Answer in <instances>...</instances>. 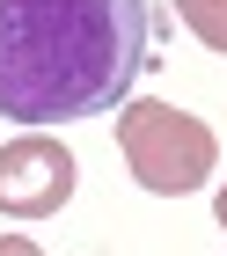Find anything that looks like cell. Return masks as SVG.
<instances>
[{"instance_id":"6","label":"cell","mask_w":227,"mask_h":256,"mask_svg":"<svg viewBox=\"0 0 227 256\" xmlns=\"http://www.w3.org/2000/svg\"><path fill=\"white\" fill-rule=\"evenodd\" d=\"M212 212H220V227H227V183H220V198H212Z\"/></svg>"},{"instance_id":"2","label":"cell","mask_w":227,"mask_h":256,"mask_svg":"<svg viewBox=\"0 0 227 256\" xmlns=\"http://www.w3.org/2000/svg\"><path fill=\"white\" fill-rule=\"evenodd\" d=\"M117 154L154 198H183L220 168V139L205 118H190L176 102H125L117 110Z\"/></svg>"},{"instance_id":"5","label":"cell","mask_w":227,"mask_h":256,"mask_svg":"<svg viewBox=\"0 0 227 256\" xmlns=\"http://www.w3.org/2000/svg\"><path fill=\"white\" fill-rule=\"evenodd\" d=\"M0 256H44V249H37L30 234H0Z\"/></svg>"},{"instance_id":"4","label":"cell","mask_w":227,"mask_h":256,"mask_svg":"<svg viewBox=\"0 0 227 256\" xmlns=\"http://www.w3.org/2000/svg\"><path fill=\"white\" fill-rule=\"evenodd\" d=\"M176 15L190 22V37L205 52H227V0H176Z\"/></svg>"},{"instance_id":"3","label":"cell","mask_w":227,"mask_h":256,"mask_svg":"<svg viewBox=\"0 0 227 256\" xmlns=\"http://www.w3.org/2000/svg\"><path fill=\"white\" fill-rule=\"evenodd\" d=\"M74 198V154L52 132H22L0 146V212L8 220H52Z\"/></svg>"},{"instance_id":"1","label":"cell","mask_w":227,"mask_h":256,"mask_svg":"<svg viewBox=\"0 0 227 256\" xmlns=\"http://www.w3.org/2000/svg\"><path fill=\"white\" fill-rule=\"evenodd\" d=\"M154 52L147 0H0V118L66 124L132 96Z\"/></svg>"}]
</instances>
